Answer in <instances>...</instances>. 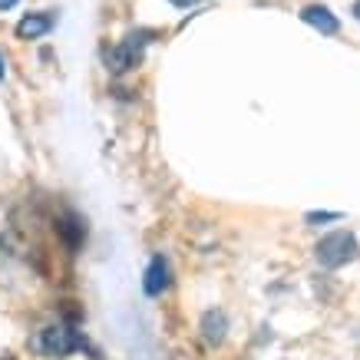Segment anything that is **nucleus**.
I'll use <instances>...</instances> for the list:
<instances>
[{
  "mask_svg": "<svg viewBox=\"0 0 360 360\" xmlns=\"http://www.w3.org/2000/svg\"><path fill=\"white\" fill-rule=\"evenodd\" d=\"M357 255H360V241H357V235L347 229H338V231H330V235H324L314 248L317 264L328 268V271H338L344 264L357 262Z\"/></svg>",
  "mask_w": 360,
  "mask_h": 360,
  "instance_id": "1",
  "label": "nucleus"
},
{
  "mask_svg": "<svg viewBox=\"0 0 360 360\" xmlns=\"http://www.w3.org/2000/svg\"><path fill=\"white\" fill-rule=\"evenodd\" d=\"M149 40H153V30H132V33H126L120 44L110 46V50L103 53L106 70H110L112 77H122V73L136 70V66L142 63V53H146Z\"/></svg>",
  "mask_w": 360,
  "mask_h": 360,
  "instance_id": "2",
  "label": "nucleus"
},
{
  "mask_svg": "<svg viewBox=\"0 0 360 360\" xmlns=\"http://www.w3.org/2000/svg\"><path fill=\"white\" fill-rule=\"evenodd\" d=\"M40 350H44L46 357H70V354H77V350L86 347V338L79 334L73 324H50V328L40 330Z\"/></svg>",
  "mask_w": 360,
  "mask_h": 360,
  "instance_id": "3",
  "label": "nucleus"
},
{
  "mask_svg": "<svg viewBox=\"0 0 360 360\" xmlns=\"http://www.w3.org/2000/svg\"><path fill=\"white\" fill-rule=\"evenodd\" d=\"M172 288V268H169V258L165 255H153V262L142 274V291L149 297H162L165 291Z\"/></svg>",
  "mask_w": 360,
  "mask_h": 360,
  "instance_id": "4",
  "label": "nucleus"
},
{
  "mask_svg": "<svg viewBox=\"0 0 360 360\" xmlns=\"http://www.w3.org/2000/svg\"><path fill=\"white\" fill-rule=\"evenodd\" d=\"M53 27H56L53 11H33L17 23V37H20V40H40L46 33H53Z\"/></svg>",
  "mask_w": 360,
  "mask_h": 360,
  "instance_id": "5",
  "label": "nucleus"
},
{
  "mask_svg": "<svg viewBox=\"0 0 360 360\" xmlns=\"http://www.w3.org/2000/svg\"><path fill=\"white\" fill-rule=\"evenodd\" d=\"M56 231H60V238H63V245L70 251H79L83 241H86V221L79 219L77 212H63L56 219Z\"/></svg>",
  "mask_w": 360,
  "mask_h": 360,
  "instance_id": "6",
  "label": "nucleus"
},
{
  "mask_svg": "<svg viewBox=\"0 0 360 360\" xmlns=\"http://www.w3.org/2000/svg\"><path fill=\"white\" fill-rule=\"evenodd\" d=\"M301 20H304L307 27H314L317 33H324V37L340 33V20L330 13V7H324V4H307L304 11H301Z\"/></svg>",
  "mask_w": 360,
  "mask_h": 360,
  "instance_id": "7",
  "label": "nucleus"
},
{
  "mask_svg": "<svg viewBox=\"0 0 360 360\" xmlns=\"http://www.w3.org/2000/svg\"><path fill=\"white\" fill-rule=\"evenodd\" d=\"M202 338L212 344V347H221L225 344V338H229V317H225V311H205L202 314Z\"/></svg>",
  "mask_w": 360,
  "mask_h": 360,
  "instance_id": "8",
  "label": "nucleus"
},
{
  "mask_svg": "<svg viewBox=\"0 0 360 360\" xmlns=\"http://www.w3.org/2000/svg\"><path fill=\"white\" fill-rule=\"evenodd\" d=\"M340 212H307V221L311 225H317V221H338Z\"/></svg>",
  "mask_w": 360,
  "mask_h": 360,
  "instance_id": "9",
  "label": "nucleus"
},
{
  "mask_svg": "<svg viewBox=\"0 0 360 360\" xmlns=\"http://www.w3.org/2000/svg\"><path fill=\"white\" fill-rule=\"evenodd\" d=\"M169 4H172V7H182V11H186V7H195V4H202V0H169Z\"/></svg>",
  "mask_w": 360,
  "mask_h": 360,
  "instance_id": "10",
  "label": "nucleus"
},
{
  "mask_svg": "<svg viewBox=\"0 0 360 360\" xmlns=\"http://www.w3.org/2000/svg\"><path fill=\"white\" fill-rule=\"evenodd\" d=\"M17 4H20V0H0V13H4V11H13Z\"/></svg>",
  "mask_w": 360,
  "mask_h": 360,
  "instance_id": "11",
  "label": "nucleus"
},
{
  "mask_svg": "<svg viewBox=\"0 0 360 360\" xmlns=\"http://www.w3.org/2000/svg\"><path fill=\"white\" fill-rule=\"evenodd\" d=\"M7 77V63H4V56H0V79Z\"/></svg>",
  "mask_w": 360,
  "mask_h": 360,
  "instance_id": "12",
  "label": "nucleus"
},
{
  "mask_svg": "<svg viewBox=\"0 0 360 360\" xmlns=\"http://www.w3.org/2000/svg\"><path fill=\"white\" fill-rule=\"evenodd\" d=\"M354 17L360 20V0H354Z\"/></svg>",
  "mask_w": 360,
  "mask_h": 360,
  "instance_id": "13",
  "label": "nucleus"
}]
</instances>
